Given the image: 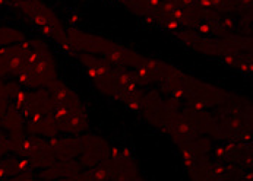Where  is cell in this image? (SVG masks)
<instances>
[{
    "mask_svg": "<svg viewBox=\"0 0 253 181\" xmlns=\"http://www.w3.org/2000/svg\"><path fill=\"white\" fill-rule=\"evenodd\" d=\"M174 129H176L181 136H190V134H192V126H190L189 123H185V121H178V123H176Z\"/></svg>",
    "mask_w": 253,
    "mask_h": 181,
    "instance_id": "6da1fadb",
    "label": "cell"
},
{
    "mask_svg": "<svg viewBox=\"0 0 253 181\" xmlns=\"http://www.w3.org/2000/svg\"><path fill=\"white\" fill-rule=\"evenodd\" d=\"M107 56H108L110 60H113V61H116V63H120V61L125 60L123 53H120V51H110V53H107Z\"/></svg>",
    "mask_w": 253,
    "mask_h": 181,
    "instance_id": "7a4b0ae2",
    "label": "cell"
},
{
    "mask_svg": "<svg viewBox=\"0 0 253 181\" xmlns=\"http://www.w3.org/2000/svg\"><path fill=\"white\" fill-rule=\"evenodd\" d=\"M192 105L196 111H205V108H206V102L203 101V99H195L193 102H192Z\"/></svg>",
    "mask_w": 253,
    "mask_h": 181,
    "instance_id": "3957f363",
    "label": "cell"
},
{
    "mask_svg": "<svg viewBox=\"0 0 253 181\" xmlns=\"http://www.w3.org/2000/svg\"><path fill=\"white\" fill-rule=\"evenodd\" d=\"M127 108H129L130 111H133V113H138V111H141V104H139V101H136V99H130V101L127 102Z\"/></svg>",
    "mask_w": 253,
    "mask_h": 181,
    "instance_id": "277c9868",
    "label": "cell"
},
{
    "mask_svg": "<svg viewBox=\"0 0 253 181\" xmlns=\"http://www.w3.org/2000/svg\"><path fill=\"white\" fill-rule=\"evenodd\" d=\"M94 177H95V181H104L108 177V173L105 169H98L97 173L94 174Z\"/></svg>",
    "mask_w": 253,
    "mask_h": 181,
    "instance_id": "5b68a950",
    "label": "cell"
},
{
    "mask_svg": "<svg viewBox=\"0 0 253 181\" xmlns=\"http://www.w3.org/2000/svg\"><path fill=\"white\" fill-rule=\"evenodd\" d=\"M130 81H132V79H130V76H129V74H118V77H117L118 85H122L123 88H125V86H126Z\"/></svg>",
    "mask_w": 253,
    "mask_h": 181,
    "instance_id": "8992f818",
    "label": "cell"
},
{
    "mask_svg": "<svg viewBox=\"0 0 253 181\" xmlns=\"http://www.w3.org/2000/svg\"><path fill=\"white\" fill-rule=\"evenodd\" d=\"M138 74H139L142 79H148V77H149V70L145 66H139L138 67Z\"/></svg>",
    "mask_w": 253,
    "mask_h": 181,
    "instance_id": "52a82bcc",
    "label": "cell"
},
{
    "mask_svg": "<svg viewBox=\"0 0 253 181\" xmlns=\"http://www.w3.org/2000/svg\"><path fill=\"white\" fill-rule=\"evenodd\" d=\"M34 22H35L37 25H41V26H44V25L48 24L47 18L42 16V15H35V16H34Z\"/></svg>",
    "mask_w": 253,
    "mask_h": 181,
    "instance_id": "ba28073f",
    "label": "cell"
},
{
    "mask_svg": "<svg viewBox=\"0 0 253 181\" xmlns=\"http://www.w3.org/2000/svg\"><path fill=\"white\" fill-rule=\"evenodd\" d=\"M68 114H69V110H68V108L60 107L59 110L56 111V118H60V120H62V118H65V117H66Z\"/></svg>",
    "mask_w": 253,
    "mask_h": 181,
    "instance_id": "9c48e42d",
    "label": "cell"
},
{
    "mask_svg": "<svg viewBox=\"0 0 253 181\" xmlns=\"http://www.w3.org/2000/svg\"><path fill=\"white\" fill-rule=\"evenodd\" d=\"M222 61L230 64V66H236V60H234V57H233L231 54H224V56H222Z\"/></svg>",
    "mask_w": 253,
    "mask_h": 181,
    "instance_id": "30bf717a",
    "label": "cell"
},
{
    "mask_svg": "<svg viewBox=\"0 0 253 181\" xmlns=\"http://www.w3.org/2000/svg\"><path fill=\"white\" fill-rule=\"evenodd\" d=\"M120 152H122V158L126 159V161H129V159L132 158V150H130L129 148H122L120 149Z\"/></svg>",
    "mask_w": 253,
    "mask_h": 181,
    "instance_id": "8fae6325",
    "label": "cell"
},
{
    "mask_svg": "<svg viewBox=\"0 0 253 181\" xmlns=\"http://www.w3.org/2000/svg\"><path fill=\"white\" fill-rule=\"evenodd\" d=\"M125 89H126L129 94H135L136 90H138V86H136L135 82H132V81H130V82H129L126 86H125Z\"/></svg>",
    "mask_w": 253,
    "mask_h": 181,
    "instance_id": "7c38bea8",
    "label": "cell"
},
{
    "mask_svg": "<svg viewBox=\"0 0 253 181\" xmlns=\"http://www.w3.org/2000/svg\"><path fill=\"white\" fill-rule=\"evenodd\" d=\"M230 126H231L233 129H236V130H238V129H241V127H243V123H241V121H240L238 118H236V117H234V118L231 120V123H230Z\"/></svg>",
    "mask_w": 253,
    "mask_h": 181,
    "instance_id": "4fadbf2b",
    "label": "cell"
},
{
    "mask_svg": "<svg viewBox=\"0 0 253 181\" xmlns=\"http://www.w3.org/2000/svg\"><path fill=\"white\" fill-rule=\"evenodd\" d=\"M240 70H241V72H245V73H252V64H250V63H249V64H247V63H241V64H240Z\"/></svg>",
    "mask_w": 253,
    "mask_h": 181,
    "instance_id": "5bb4252c",
    "label": "cell"
},
{
    "mask_svg": "<svg viewBox=\"0 0 253 181\" xmlns=\"http://www.w3.org/2000/svg\"><path fill=\"white\" fill-rule=\"evenodd\" d=\"M198 29H199V32H201V34H209V32H211V26H209V25H205V24L199 25V26H198Z\"/></svg>",
    "mask_w": 253,
    "mask_h": 181,
    "instance_id": "9a60e30c",
    "label": "cell"
},
{
    "mask_svg": "<svg viewBox=\"0 0 253 181\" xmlns=\"http://www.w3.org/2000/svg\"><path fill=\"white\" fill-rule=\"evenodd\" d=\"M171 13H173V16H174V19H177V21H180V19H181V18H183V10H181V9H174V10H173V12H171Z\"/></svg>",
    "mask_w": 253,
    "mask_h": 181,
    "instance_id": "2e32d148",
    "label": "cell"
},
{
    "mask_svg": "<svg viewBox=\"0 0 253 181\" xmlns=\"http://www.w3.org/2000/svg\"><path fill=\"white\" fill-rule=\"evenodd\" d=\"M173 95H174L176 98H183V97H185V89L176 88V89H173Z\"/></svg>",
    "mask_w": 253,
    "mask_h": 181,
    "instance_id": "e0dca14e",
    "label": "cell"
},
{
    "mask_svg": "<svg viewBox=\"0 0 253 181\" xmlns=\"http://www.w3.org/2000/svg\"><path fill=\"white\" fill-rule=\"evenodd\" d=\"M215 155L218 158H224L227 155V150H225V148H221V146H219V148L215 149Z\"/></svg>",
    "mask_w": 253,
    "mask_h": 181,
    "instance_id": "ac0fdd59",
    "label": "cell"
},
{
    "mask_svg": "<svg viewBox=\"0 0 253 181\" xmlns=\"http://www.w3.org/2000/svg\"><path fill=\"white\" fill-rule=\"evenodd\" d=\"M111 156H113V159H116V161H117L118 158H122V152H120V149H118V148H113V149H111Z\"/></svg>",
    "mask_w": 253,
    "mask_h": 181,
    "instance_id": "d6986e66",
    "label": "cell"
},
{
    "mask_svg": "<svg viewBox=\"0 0 253 181\" xmlns=\"http://www.w3.org/2000/svg\"><path fill=\"white\" fill-rule=\"evenodd\" d=\"M41 32L44 34V35H51V34H53V28L47 24V25H44V26L41 28Z\"/></svg>",
    "mask_w": 253,
    "mask_h": 181,
    "instance_id": "ffe728a7",
    "label": "cell"
},
{
    "mask_svg": "<svg viewBox=\"0 0 253 181\" xmlns=\"http://www.w3.org/2000/svg\"><path fill=\"white\" fill-rule=\"evenodd\" d=\"M167 28H168L170 31H174V29L178 28V22L177 21H170V22H167Z\"/></svg>",
    "mask_w": 253,
    "mask_h": 181,
    "instance_id": "44dd1931",
    "label": "cell"
},
{
    "mask_svg": "<svg viewBox=\"0 0 253 181\" xmlns=\"http://www.w3.org/2000/svg\"><path fill=\"white\" fill-rule=\"evenodd\" d=\"M224 26H227V28H233V26H234L233 19H231V18H225V19H224Z\"/></svg>",
    "mask_w": 253,
    "mask_h": 181,
    "instance_id": "7402d4cb",
    "label": "cell"
},
{
    "mask_svg": "<svg viewBox=\"0 0 253 181\" xmlns=\"http://www.w3.org/2000/svg\"><path fill=\"white\" fill-rule=\"evenodd\" d=\"M199 5H201L202 8H212V5H211L209 0H199Z\"/></svg>",
    "mask_w": 253,
    "mask_h": 181,
    "instance_id": "603a6c76",
    "label": "cell"
},
{
    "mask_svg": "<svg viewBox=\"0 0 253 181\" xmlns=\"http://www.w3.org/2000/svg\"><path fill=\"white\" fill-rule=\"evenodd\" d=\"M144 22H145V24H149V25H152L154 22H155V19H154L152 16H146V18L144 19Z\"/></svg>",
    "mask_w": 253,
    "mask_h": 181,
    "instance_id": "cb8c5ba5",
    "label": "cell"
},
{
    "mask_svg": "<svg viewBox=\"0 0 253 181\" xmlns=\"http://www.w3.org/2000/svg\"><path fill=\"white\" fill-rule=\"evenodd\" d=\"M41 118H42L41 113H35V114H34V121H37V123H40V121H41Z\"/></svg>",
    "mask_w": 253,
    "mask_h": 181,
    "instance_id": "d4e9b609",
    "label": "cell"
},
{
    "mask_svg": "<svg viewBox=\"0 0 253 181\" xmlns=\"http://www.w3.org/2000/svg\"><path fill=\"white\" fill-rule=\"evenodd\" d=\"M195 3V0H183V5L185 6H192Z\"/></svg>",
    "mask_w": 253,
    "mask_h": 181,
    "instance_id": "484cf974",
    "label": "cell"
},
{
    "mask_svg": "<svg viewBox=\"0 0 253 181\" xmlns=\"http://www.w3.org/2000/svg\"><path fill=\"white\" fill-rule=\"evenodd\" d=\"M78 21H79L78 15H73V16L70 18V22H72V24H78Z\"/></svg>",
    "mask_w": 253,
    "mask_h": 181,
    "instance_id": "4316f807",
    "label": "cell"
},
{
    "mask_svg": "<svg viewBox=\"0 0 253 181\" xmlns=\"http://www.w3.org/2000/svg\"><path fill=\"white\" fill-rule=\"evenodd\" d=\"M245 180H246V181H252V173L245 174Z\"/></svg>",
    "mask_w": 253,
    "mask_h": 181,
    "instance_id": "83f0119b",
    "label": "cell"
},
{
    "mask_svg": "<svg viewBox=\"0 0 253 181\" xmlns=\"http://www.w3.org/2000/svg\"><path fill=\"white\" fill-rule=\"evenodd\" d=\"M149 2H151V5H154V6H158L161 3V0H149Z\"/></svg>",
    "mask_w": 253,
    "mask_h": 181,
    "instance_id": "f1b7e54d",
    "label": "cell"
}]
</instances>
